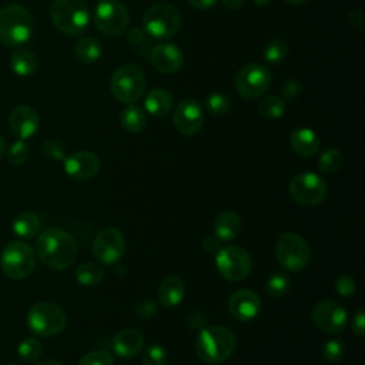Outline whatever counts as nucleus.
I'll return each mask as SVG.
<instances>
[{"label": "nucleus", "mask_w": 365, "mask_h": 365, "mask_svg": "<svg viewBox=\"0 0 365 365\" xmlns=\"http://www.w3.org/2000/svg\"><path fill=\"white\" fill-rule=\"evenodd\" d=\"M36 255L48 268L61 271L71 267L77 258L76 240L61 228L43 231L36 241Z\"/></svg>", "instance_id": "nucleus-1"}, {"label": "nucleus", "mask_w": 365, "mask_h": 365, "mask_svg": "<svg viewBox=\"0 0 365 365\" xmlns=\"http://www.w3.org/2000/svg\"><path fill=\"white\" fill-rule=\"evenodd\" d=\"M237 348L234 332L225 327L202 328L195 339V352L207 364H220L228 359Z\"/></svg>", "instance_id": "nucleus-2"}, {"label": "nucleus", "mask_w": 365, "mask_h": 365, "mask_svg": "<svg viewBox=\"0 0 365 365\" xmlns=\"http://www.w3.org/2000/svg\"><path fill=\"white\" fill-rule=\"evenodd\" d=\"M33 34V16L20 4H7L0 9V41L7 47L19 48Z\"/></svg>", "instance_id": "nucleus-3"}, {"label": "nucleus", "mask_w": 365, "mask_h": 365, "mask_svg": "<svg viewBox=\"0 0 365 365\" xmlns=\"http://www.w3.org/2000/svg\"><path fill=\"white\" fill-rule=\"evenodd\" d=\"M53 24L67 36H78L90 21V10L83 0H54L50 4Z\"/></svg>", "instance_id": "nucleus-4"}, {"label": "nucleus", "mask_w": 365, "mask_h": 365, "mask_svg": "<svg viewBox=\"0 0 365 365\" xmlns=\"http://www.w3.org/2000/svg\"><path fill=\"white\" fill-rule=\"evenodd\" d=\"M145 76L135 64H125L118 67L111 76L110 91L111 94L124 104L137 103L145 91Z\"/></svg>", "instance_id": "nucleus-5"}, {"label": "nucleus", "mask_w": 365, "mask_h": 365, "mask_svg": "<svg viewBox=\"0 0 365 365\" xmlns=\"http://www.w3.org/2000/svg\"><path fill=\"white\" fill-rule=\"evenodd\" d=\"M67 324L64 309L50 301L34 304L27 312V327L38 336H53L60 334Z\"/></svg>", "instance_id": "nucleus-6"}, {"label": "nucleus", "mask_w": 365, "mask_h": 365, "mask_svg": "<svg viewBox=\"0 0 365 365\" xmlns=\"http://www.w3.org/2000/svg\"><path fill=\"white\" fill-rule=\"evenodd\" d=\"M143 21L144 30L151 37L170 38L180 30L181 14L171 3L160 1L147 9Z\"/></svg>", "instance_id": "nucleus-7"}, {"label": "nucleus", "mask_w": 365, "mask_h": 365, "mask_svg": "<svg viewBox=\"0 0 365 365\" xmlns=\"http://www.w3.org/2000/svg\"><path fill=\"white\" fill-rule=\"evenodd\" d=\"M275 255L282 268L291 272H299L311 261V248L301 235L284 232L277 241Z\"/></svg>", "instance_id": "nucleus-8"}, {"label": "nucleus", "mask_w": 365, "mask_h": 365, "mask_svg": "<svg viewBox=\"0 0 365 365\" xmlns=\"http://www.w3.org/2000/svg\"><path fill=\"white\" fill-rule=\"evenodd\" d=\"M37 255L34 250L23 241H13L4 247L0 265L3 272L11 279H23L36 268Z\"/></svg>", "instance_id": "nucleus-9"}, {"label": "nucleus", "mask_w": 365, "mask_h": 365, "mask_svg": "<svg viewBox=\"0 0 365 365\" xmlns=\"http://www.w3.org/2000/svg\"><path fill=\"white\" fill-rule=\"evenodd\" d=\"M215 267L220 275L228 281L245 279L252 269V259L247 250L240 245H227L217 251Z\"/></svg>", "instance_id": "nucleus-10"}, {"label": "nucleus", "mask_w": 365, "mask_h": 365, "mask_svg": "<svg viewBox=\"0 0 365 365\" xmlns=\"http://www.w3.org/2000/svg\"><path fill=\"white\" fill-rule=\"evenodd\" d=\"M96 27L107 36H118L128 26V10L120 0H100L94 9Z\"/></svg>", "instance_id": "nucleus-11"}, {"label": "nucleus", "mask_w": 365, "mask_h": 365, "mask_svg": "<svg viewBox=\"0 0 365 365\" xmlns=\"http://www.w3.org/2000/svg\"><path fill=\"white\" fill-rule=\"evenodd\" d=\"M327 182L315 173H302L289 182L288 192L291 198L302 207H315L327 195Z\"/></svg>", "instance_id": "nucleus-12"}, {"label": "nucleus", "mask_w": 365, "mask_h": 365, "mask_svg": "<svg viewBox=\"0 0 365 365\" xmlns=\"http://www.w3.org/2000/svg\"><path fill=\"white\" fill-rule=\"evenodd\" d=\"M272 76L265 66L250 63L237 73L235 90L244 98H258L269 88Z\"/></svg>", "instance_id": "nucleus-13"}, {"label": "nucleus", "mask_w": 365, "mask_h": 365, "mask_svg": "<svg viewBox=\"0 0 365 365\" xmlns=\"http://www.w3.org/2000/svg\"><path fill=\"white\" fill-rule=\"evenodd\" d=\"M93 255L103 264L111 265L118 262L125 252V238L114 227L101 230L93 241Z\"/></svg>", "instance_id": "nucleus-14"}, {"label": "nucleus", "mask_w": 365, "mask_h": 365, "mask_svg": "<svg viewBox=\"0 0 365 365\" xmlns=\"http://www.w3.org/2000/svg\"><path fill=\"white\" fill-rule=\"evenodd\" d=\"M311 318L317 329L328 335H335L345 328L346 311L339 302L334 299H324L314 307Z\"/></svg>", "instance_id": "nucleus-15"}, {"label": "nucleus", "mask_w": 365, "mask_h": 365, "mask_svg": "<svg viewBox=\"0 0 365 365\" xmlns=\"http://www.w3.org/2000/svg\"><path fill=\"white\" fill-rule=\"evenodd\" d=\"M173 123L180 134L195 135L204 125V110L197 100H182L174 108Z\"/></svg>", "instance_id": "nucleus-16"}, {"label": "nucleus", "mask_w": 365, "mask_h": 365, "mask_svg": "<svg viewBox=\"0 0 365 365\" xmlns=\"http://www.w3.org/2000/svg\"><path fill=\"white\" fill-rule=\"evenodd\" d=\"M259 295L250 288L237 289L228 299V309L231 315L238 321H251L261 311Z\"/></svg>", "instance_id": "nucleus-17"}, {"label": "nucleus", "mask_w": 365, "mask_h": 365, "mask_svg": "<svg viewBox=\"0 0 365 365\" xmlns=\"http://www.w3.org/2000/svg\"><path fill=\"white\" fill-rule=\"evenodd\" d=\"M154 68L164 74L177 73L184 64V54L174 43H160L150 51Z\"/></svg>", "instance_id": "nucleus-18"}, {"label": "nucleus", "mask_w": 365, "mask_h": 365, "mask_svg": "<svg viewBox=\"0 0 365 365\" xmlns=\"http://www.w3.org/2000/svg\"><path fill=\"white\" fill-rule=\"evenodd\" d=\"M100 170V158L91 151H76L64 158V171L74 180H88Z\"/></svg>", "instance_id": "nucleus-19"}, {"label": "nucleus", "mask_w": 365, "mask_h": 365, "mask_svg": "<svg viewBox=\"0 0 365 365\" xmlns=\"http://www.w3.org/2000/svg\"><path fill=\"white\" fill-rule=\"evenodd\" d=\"M9 125L19 140H27L37 133L40 118L34 108L29 106H17L9 115Z\"/></svg>", "instance_id": "nucleus-20"}, {"label": "nucleus", "mask_w": 365, "mask_h": 365, "mask_svg": "<svg viewBox=\"0 0 365 365\" xmlns=\"http://www.w3.org/2000/svg\"><path fill=\"white\" fill-rule=\"evenodd\" d=\"M144 346V336L134 328L121 329L113 339V351L123 359L134 358Z\"/></svg>", "instance_id": "nucleus-21"}, {"label": "nucleus", "mask_w": 365, "mask_h": 365, "mask_svg": "<svg viewBox=\"0 0 365 365\" xmlns=\"http://www.w3.org/2000/svg\"><path fill=\"white\" fill-rule=\"evenodd\" d=\"M291 148L299 157H311L319 150L318 135L307 127H301L292 131L289 137Z\"/></svg>", "instance_id": "nucleus-22"}, {"label": "nucleus", "mask_w": 365, "mask_h": 365, "mask_svg": "<svg viewBox=\"0 0 365 365\" xmlns=\"http://www.w3.org/2000/svg\"><path fill=\"white\" fill-rule=\"evenodd\" d=\"M214 237L218 241H231L241 231V217L235 211H222L214 221Z\"/></svg>", "instance_id": "nucleus-23"}, {"label": "nucleus", "mask_w": 365, "mask_h": 365, "mask_svg": "<svg viewBox=\"0 0 365 365\" xmlns=\"http://www.w3.org/2000/svg\"><path fill=\"white\" fill-rule=\"evenodd\" d=\"M185 294V285L182 279L177 275H170L164 278L158 287V301L164 307L178 305Z\"/></svg>", "instance_id": "nucleus-24"}, {"label": "nucleus", "mask_w": 365, "mask_h": 365, "mask_svg": "<svg viewBox=\"0 0 365 365\" xmlns=\"http://www.w3.org/2000/svg\"><path fill=\"white\" fill-rule=\"evenodd\" d=\"M174 106L171 93L165 88H153L144 100V108L153 117H165Z\"/></svg>", "instance_id": "nucleus-25"}, {"label": "nucleus", "mask_w": 365, "mask_h": 365, "mask_svg": "<svg viewBox=\"0 0 365 365\" xmlns=\"http://www.w3.org/2000/svg\"><path fill=\"white\" fill-rule=\"evenodd\" d=\"M38 60L36 54L27 48H16L10 56L11 71L20 77H27L33 74L37 68Z\"/></svg>", "instance_id": "nucleus-26"}, {"label": "nucleus", "mask_w": 365, "mask_h": 365, "mask_svg": "<svg viewBox=\"0 0 365 365\" xmlns=\"http://www.w3.org/2000/svg\"><path fill=\"white\" fill-rule=\"evenodd\" d=\"M120 124L128 133H140L147 125L145 111L135 104H127L120 114Z\"/></svg>", "instance_id": "nucleus-27"}, {"label": "nucleus", "mask_w": 365, "mask_h": 365, "mask_svg": "<svg viewBox=\"0 0 365 365\" xmlns=\"http://www.w3.org/2000/svg\"><path fill=\"white\" fill-rule=\"evenodd\" d=\"M40 231V218L31 211L20 212L13 221V232L23 238L30 240Z\"/></svg>", "instance_id": "nucleus-28"}, {"label": "nucleus", "mask_w": 365, "mask_h": 365, "mask_svg": "<svg viewBox=\"0 0 365 365\" xmlns=\"http://www.w3.org/2000/svg\"><path fill=\"white\" fill-rule=\"evenodd\" d=\"M101 44L97 38L91 36L80 37L74 44V53L77 58L83 63H94L101 57Z\"/></svg>", "instance_id": "nucleus-29"}, {"label": "nucleus", "mask_w": 365, "mask_h": 365, "mask_svg": "<svg viewBox=\"0 0 365 365\" xmlns=\"http://www.w3.org/2000/svg\"><path fill=\"white\" fill-rule=\"evenodd\" d=\"M104 278V269L94 262H84L76 269V279L81 285H97Z\"/></svg>", "instance_id": "nucleus-30"}, {"label": "nucleus", "mask_w": 365, "mask_h": 365, "mask_svg": "<svg viewBox=\"0 0 365 365\" xmlns=\"http://www.w3.org/2000/svg\"><path fill=\"white\" fill-rule=\"evenodd\" d=\"M258 111L264 118L277 120L281 118L285 113V103L278 96H265L258 103Z\"/></svg>", "instance_id": "nucleus-31"}, {"label": "nucleus", "mask_w": 365, "mask_h": 365, "mask_svg": "<svg viewBox=\"0 0 365 365\" xmlns=\"http://www.w3.org/2000/svg\"><path fill=\"white\" fill-rule=\"evenodd\" d=\"M291 287V279L285 272H274L268 277L265 289L271 298L284 297Z\"/></svg>", "instance_id": "nucleus-32"}, {"label": "nucleus", "mask_w": 365, "mask_h": 365, "mask_svg": "<svg viewBox=\"0 0 365 365\" xmlns=\"http://www.w3.org/2000/svg\"><path fill=\"white\" fill-rule=\"evenodd\" d=\"M264 60L268 64L281 63L288 54V43L282 38H274L264 47Z\"/></svg>", "instance_id": "nucleus-33"}, {"label": "nucleus", "mask_w": 365, "mask_h": 365, "mask_svg": "<svg viewBox=\"0 0 365 365\" xmlns=\"http://www.w3.org/2000/svg\"><path fill=\"white\" fill-rule=\"evenodd\" d=\"M342 163H344L342 153L335 148H328V150L322 151V154L319 155L318 167L322 173L332 174V173H336L342 167Z\"/></svg>", "instance_id": "nucleus-34"}, {"label": "nucleus", "mask_w": 365, "mask_h": 365, "mask_svg": "<svg viewBox=\"0 0 365 365\" xmlns=\"http://www.w3.org/2000/svg\"><path fill=\"white\" fill-rule=\"evenodd\" d=\"M43 352L41 342L37 338H26L17 346V355L24 362H34Z\"/></svg>", "instance_id": "nucleus-35"}, {"label": "nucleus", "mask_w": 365, "mask_h": 365, "mask_svg": "<svg viewBox=\"0 0 365 365\" xmlns=\"http://www.w3.org/2000/svg\"><path fill=\"white\" fill-rule=\"evenodd\" d=\"M205 108L212 115H222L230 110V98L222 93H212L205 100Z\"/></svg>", "instance_id": "nucleus-36"}, {"label": "nucleus", "mask_w": 365, "mask_h": 365, "mask_svg": "<svg viewBox=\"0 0 365 365\" xmlns=\"http://www.w3.org/2000/svg\"><path fill=\"white\" fill-rule=\"evenodd\" d=\"M345 354V342L341 339H328L322 348V356L325 358V361L336 364L339 361H342Z\"/></svg>", "instance_id": "nucleus-37"}, {"label": "nucleus", "mask_w": 365, "mask_h": 365, "mask_svg": "<svg viewBox=\"0 0 365 365\" xmlns=\"http://www.w3.org/2000/svg\"><path fill=\"white\" fill-rule=\"evenodd\" d=\"M127 40L130 43V46L138 53V54H145L150 48V40H148V34L145 30L143 29H131L127 34Z\"/></svg>", "instance_id": "nucleus-38"}, {"label": "nucleus", "mask_w": 365, "mask_h": 365, "mask_svg": "<svg viewBox=\"0 0 365 365\" xmlns=\"http://www.w3.org/2000/svg\"><path fill=\"white\" fill-rule=\"evenodd\" d=\"M6 157L7 161L13 165H20L23 164L27 157H29V147L24 143V140H17L14 141L6 151Z\"/></svg>", "instance_id": "nucleus-39"}, {"label": "nucleus", "mask_w": 365, "mask_h": 365, "mask_svg": "<svg viewBox=\"0 0 365 365\" xmlns=\"http://www.w3.org/2000/svg\"><path fill=\"white\" fill-rule=\"evenodd\" d=\"M167 352L161 345H150L143 352V365H165Z\"/></svg>", "instance_id": "nucleus-40"}, {"label": "nucleus", "mask_w": 365, "mask_h": 365, "mask_svg": "<svg viewBox=\"0 0 365 365\" xmlns=\"http://www.w3.org/2000/svg\"><path fill=\"white\" fill-rule=\"evenodd\" d=\"M78 365H114V359L108 351L97 349L86 354L78 361Z\"/></svg>", "instance_id": "nucleus-41"}, {"label": "nucleus", "mask_w": 365, "mask_h": 365, "mask_svg": "<svg viewBox=\"0 0 365 365\" xmlns=\"http://www.w3.org/2000/svg\"><path fill=\"white\" fill-rule=\"evenodd\" d=\"M335 289H336V294L341 297H351L355 294L356 285L351 275L342 274L335 279Z\"/></svg>", "instance_id": "nucleus-42"}, {"label": "nucleus", "mask_w": 365, "mask_h": 365, "mask_svg": "<svg viewBox=\"0 0 365 365\" xmlns=\"http://www.w3.org/2000/svg\"><path fill=\"white\" fill-rule=\"evenodd\" d=\"M43 151H44L46 155H48L50 158L58 160V161H64V158L67 157L63 144H60L58 141H54V140H47V141H44V143H43Z\"/></svg>", "instance_id": "nucleus-43"}, {"label": "nucleus", "mask_w": 365, "mask_h": 365, "mask_svg": "<svg viewBox=\"0 0 365 365\" xmlns=\"http://www.w3.org/2000/svg\"><path fill=\"white\" fill-rule=\"evenodd\" d=\"M155 312H157V302L153 299H144L135 307V315L143 319L154 317Z\"/></svg>", "instance_id": "nucleus-44"}, {"label": "nucleus", "mask_w": 365, "mask_h": 365, "mask_svg": "<svg viewBox=\"0 0 365 365\" xmlns=\"http://www.w3.org/2000/svg\"><path fill=\"white\" fill-rule=\"evenodd\" d=\"M301 94V83L298 80H288L282 86V96L287 100H295Z\"/></svg>", "instance_id": "nucleus-45"}, {"label": "nucleus", "mask_w": 365, "mask_h": 365, "mask_svg": "<svg viewBox=\"0 0 365 365\" xmlns=\"http://www.w3.org/2000/svg\"><path fill=\"white\" fill-rule=\"evenodd\" d=\"M352 331L358 335V336H364L365 335V311L364 308H361L355 317L352 318Z\"/></svg>", "instance_id": "nucleus-46"}, {"label": "nucleus", "mask_w": 365, "mask_h": 365, "mask_svg": "<svg viewBox=\"0 0 365 365\" xmlns=\"http://www.w3.org/2000/svg\"><path fill=\"white\" fill-rule=\"evenodd\" d=\"M205 322H207V318L200 311H191L187 315V324H188L190 328H194V329L202 328L205 325Z\"/></svg>", "instance_id": "nucleus-47"}, {"label": "nucleus", "mask_w": 365, "mask_h": 365, "mask_svg": "<svg viewBox=\"0 0 365 365\" xmlns=\"http://www.w3.org/2000/svg\"><path fill=\"white\" fill-rule=\"evenodd\" d=\"M348 19H349V23H351L355 29H358V30H362V29H364V13H362L361 10H358V9L351 10Z\"/></svg>", "instance_id": "nucleus-48"}, {"label": "nucleus", "mask_w": 365, "mask_h": 365, "mask_svg": "<svg viewBox=\"0 0 365 365\" xmlns=\"http://www.w3.org/2000/svg\"><path fill=\"white\" fill-rule=\"evenodd\" d=\"M202 248L207 252H217L220 250V242L215 237H205L202 240Z\"/></svg>", "instance_id": "nucleus-49"}, {"label": "nucleus", "mask_w": 365, "mask_h": 365, "mask_svg": "<svg viewBox=\"0 0 365 365\" xmlns=\"http://www.w3.org/2000/svg\"><path fill=\"white\" fill-rule=\"evenodd\" d=\"M218 0H188V3L197 10H207L211 9Z\"/></svg>", "instance_id": "nucleus-50"}, {"label": "nucleus", "mask_w": 365, "mask_h": 365, "mask_svg": "<svg viewBox=\"0 0 365 365\" xmlns=\"http://www.w3.org/2000/svg\"><path fill=\"white\" fill-rule=\"evenodd\" d=\"M222 4L231 10H240L244 4H245V0H221Z\"/></svg>", "instance_id": "nucleus-51"}, {"label": "nucleus", "mask_w": 365, "mask_h": 365, "mask_svg": "<svg viewBox=\"0 0 365 365\" xmlns=\"http://www.w3.org/2000/svg\"><path fill=\"white\" fill-rule=\"evenodd\" d=\"M6 154V141L4 138L0 135V158Z\"/></svg>", "instance_id": "nucleus-52"}, {"label": "nucleus", "mask_w": 365, "mask_h": 365, "mask_svg": "<svg viewBox=\"0 0 365 365\" xmlns=\"http://www.w3.org/2000/svg\"><path fill=\"white\" fill-rule=\"evenodd\" d=\"M37 365H60V364L54 359H44V361H40Z\"/></svg>", "instance_id": "nucleus-53"}, {"label": "nucleus", "mask_w": 365, "mask_h": 365, "mask_svg": "<svg viewBox=\"0 0 365 365\" xmlns=\"http://www.w3.org/2000/svg\"><path fill=\"white\" fill-rule=\"evenodd\" d=\"M257 6H268L272 3V0H252Z\"/></svg>", "instance_id": "nucleus-54"}, {"label": "nucleus", "mask_w": 365, "mask_h": 365, "mask_svg": "<svg viewBox=\"0 0 365 365\" xmlns=\"http://www.w3.org/2000/svg\"><path fill=\"white\" fill-rule=\"evenodd\" d=\"M284 1H287L289 4H302V3H305L308 0H284Z\"/></svg>", "instance_id": "nucleus-55"}, {"label": "nucleus", "mask_w": 365, "mask_h": 365, "mask_svg": "<svg viewBox=\"0 0 365 365\" xmlns=\"http://www.w3.org/2000/svg\"><path fill=\"white\" fill-rule=\"evenodd\" d=\"M9 365H17V364H9Z\"/></svg>", "instance_id": "nucleus-56"}]
</instances>
